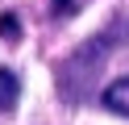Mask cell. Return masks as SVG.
Here are the masks:
<instances>
[{
    "mask_svg": "<svg viewBox=\"0 0 129 125\" xmlns=\"http://www.w3.org/2000/svg\"><path fill=\"white\" fill-rule=\"evenodd\" d=\"M100 104L108 108V113H117V117H129V75H121V79L104 83V92H100Z\"/></svg>",
    "mask_w": 129,
    "mask_h": 125,
    "instance_id": "1",
    "label": "cell"
},
{
    "mask_svg": "<svg viewBox=\"0 0 129 125\" xmlns=\"http://www.w3.org/2000/svg\"><path fill=\"white\" fill-rule=\"evenodd\" d=\"M17 96H21V79L9 67H0V113H9V108L17 104Z\"/></svg>",
    "mask_w": 129,
    "mask_h": 125,
    "instance_id": "2",
    "label": "cell"
},
{
    "mask_svg": "<svg viewBox=\"0 0 129 125\" xmlns=\"http://www.w3.org/2000/svg\"><path fill=\"white\" fill-rule=\"evenodd\" d=\"M0 42H21V17L17 13H0Z\"/></svg>",
    "mask_w": 129,
    "mask_h": 125,
    "instance_id": "3",
    "label": "cell"
},
{
    "mask_svg": "<svg viewBox=\"0 0 129 125\" xmlns=\"http://www.w3.org/2000/svg\"><path fill=\"white\" fill-rule=\"evenodd\" d=\"M54 13H58V17H71V13H75V0H54Z\"/></svg>",
    "mask_w": 129,
    "mask_h": 125,
    "instance_id": "4",
    "label": "cell"
}]
</instances>
